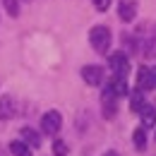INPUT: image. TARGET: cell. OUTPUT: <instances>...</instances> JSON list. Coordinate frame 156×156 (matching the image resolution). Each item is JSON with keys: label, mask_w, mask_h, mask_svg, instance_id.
I'll use <instances>...</instances> for the list:
<instances>
[{"label": "cell", "mask_w": 156, "mask_h": 156, "mask_svg": "<svg viewBox=\"0 0 156 156\" xmlns=\"http://www.w3.org/2000/svg\"><path fill=\"white\" fill-rule=\"evenodd\" d=\"M111 31H108V27H94L91 31H89V43H91V48L96 51V53H108V48H111Z\"/></svg>", "instance_id": "cell-1"}, {"label": "cell", "mask_w": 156, "mask_h": 156, "mask_svg": "<svg viewBox=\"0 0 156 156\" xmlns=\"http://www.w3.org/2000/svg\"><path fill=\"white\" fill-rule=\"evenodd\" d=\"M60 125H62V115H60L58 111L43 113V118H41V130H43L46 135H55L60 130Z\"/></svg>", "instance_id": "cell-2"}, {"label": "cell", "mask_w": 156, "mask_h": 156, "mask_svg": "<svg viewBox=\"0 0 156 156\" xmlns=\"http://www.w3.org/2000/svg\"><path fill=\"white\" fill-rule=\"evenodd\" d=\"M108 65H111L113 75H118V77H127V72H130V60L125 58V53H113L108 58Z\"/></svg>", "instance_id": "cell-3"}, {"label": "cell", "mask_w": 156, "mask_h": 156, "mask_svg": "<svg viewBox=\"0 0 156 156\" xmlns=\"http://www.w3.org/2000/svg\"><path fill=\"white\" fill-rule=\"evenodd\" d=\"M82 79H84L87 84H91V87H98V84L103 82V70H101L98 65H84V67H82Z\"/></svg>", "instance_id": "cell-4"}, {"label": "cell", "mask_w": 156, "mask_h": 156, "mask_svg": "<svg viewBox=\"0 0 156 156\" xmlns=\"http://www.w3.org/2000/svg\"><path fill=\"white\" fill-rule=\"evenodd\" d=\"M118 15L122 22H132L137 17V0H120L118 2Z\"/></svg>", "instance_id": "cell-5"}, {"label": "cell", "mask_w": 156, "mask_h": 156, "mask_svg": "<svg viewBox=\"0 0 156 156\" xmlns=\"http://www.w3.org/2000/svg\"><path fill=\"white\" fill-rule=\"evenodd\" d=\"M17 113V103L12 96H0V120H10Z\"/></svg>", "instance_id": "cell-6"}, {"label": "cell", "mask_w": 156, "mask_h": 156, "mask_svg": "<svg viewBox=\"0 0 156 156\" xmlns=\"http://www.w3.org/2000/svg\"><path fill=\"white\" fill-rule=\"evenodd\" d=\"M106 89H108L115 98L118 96H125V94H127V82H125V77H118V75H115V77L108 82V87H106Z\"/></svg>", "instance_id": "cell-7"}, {"label": "cell", "mask_w": 156, "mask_h": 156, "mask_svg": "<svg viewBox=\"0 0 156 156\" xmlns=\"http://www.w3.org/2000/svg\"><path fill=\"white\" fill-rule=\"evenodd\" d=\"M137 84H139V89H156L154 75H151L149 67H139V72H137Z\"/></svg>", "instance_id": "cell-8"}, {"label": "cell", "mask_w": 156, "mask_h": 156, "mask_svg": "<svg viewBox=\"0 0 156 156\" xmlns=\"http://www.w3.org/2000/svg\"><path fill=\"white\" fill-rule=\"evenodd\" d=\"M139 115H142V127H154L156 125V108L154 106L144 103V106L139 108Z\"/></svg>", "instance_id": "cell-9"}, {"label": "cell", "mask_w": 156, "mask_h": 156, "mask_svg": "<svg viewBox=\"0 0 156 156\" xmlns=\"http://www.w3.org/2000/svg\"><path fill=\"white\" fill-rule=\"evenodd\" d=\"M22 139H24L31 149L41 147V135L36 132V130H31V127H22Z\"/></svg>", "instance_id": "cell-10"}, {"label": "cell", "mask_w": 156, "mask_h": 156, "mask_svg": "<svg viewBox=\"0 0 156 156\" xmlns=\"http://www.w3.org/2000/svg\"><path fill=\"white\" fill-rule=\"evenodd\" d=\"M10 154L12 156H31V147L24 142V139H15L10 144Z\"/></svg>", "instance_id": "cell-11"}, {"label": "cell", "mask_w": 156, "mask_h": 156, "mask_svg": "<svg viewBox=\"0 0 156 156\" xmlns=\"http://www.w3.org/2000/svg\"><path fill=\"white\" fill-rule=\"evenodd\" d=\"M144 106V91L142 89H137V91H132L130 94V108L135 111V113H139V108Z\"/></svg>", "instance_id": "cell-12"}, {"label": "cell", "mask_w": 156, "mask_h": 156, "mask_svg": "<svg viewBox=\"0 0 156 156\" xmlns=\"http://www.w3.org/2000/svg\"><path fill=\"white\" fill-rule=\"evenodd\" d=\"M132 142H135V147L139 149V151H144V147H147V132H144V127H137L135 130Z\"/></svg>", "instance_id": "cell-13"}, {"label": "cell", "mask_w": 156, "mask_h": 156, "mask_svg": "<svg viewBox=\"0 0 156 156\" xmlns=\"http://www.w3.org/2000/svg\"><path fill=\"white\" fill-rule=\"evenodd\" d=\"M2 5H5V10H7L10 17H17L20 15V0H2Z\"/></svg>", "instance_id": "cell-14"}, {"label": "cell", "mask_w": 156, "mask_h": 156, "mask_svg": "<svg viewBox=\"0 0 156 156\" xmlns=\"http://www.w3.org/2000/svg\"><path fill=\"white\" fill-rule=\"evenodd\" d=\"M53 156H67V144L62 139H55L53 142Z\"/></svg>", "instance_id": "cell-15"}, {"label": "cell", "mask_w": 156, "mask_h": 156, "mask_svg": "<svg viewBox=\"0 0 156 156\" xmlns=\"http://www.w3.org/2000/svg\"><path fill=\"white\" fill-rule=\"evenodd\" d=\"M144 58H156V41L154 39H149L147 43H144Z\"/></svg>", "instance_id": "cell-16"}, {"label": "cell", "mask_w": 156, "mask_h": 156, "mask_svg": "<svg viewBox=\"0 0 156 156\" xmlns=\"http://www.w3.org/2000/svg\"><path fill=\"white\" fill-rule=\"evenodd\" d=\"M91 2H94V7H96L98 12H106L111 7V0H91Z\"/></svg>", "instance_id": "cell-17"}, {"label": "cell", "mask_w": 156, "mask_h": 156, "mask_svg": "<svg viewBox=\"0 0 156 156\" xmlns=\"http://www.w3.org/2000/svg\"><path fill=\"white\" fill-rule=\"evenodd\" d=\"M103 156H118V154H115V151H106Z\"/></svg>", "instance_id": "cell-18"}, {"label": "cell", "mask_w": 156, "mask_h": 156, "mask_svg": "<svg viewBox=\"0 0 156 156\" xmlns=\"http://www.w3.org/2000/svg\"><path fill=\"white\" fill-rule=\"evenodd\" d=\"M151 75H154V84H156V67H154V70H151Z\"/></svg>", "instance_id": "cell-19"}]
</instances>
